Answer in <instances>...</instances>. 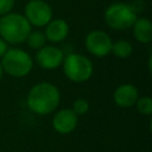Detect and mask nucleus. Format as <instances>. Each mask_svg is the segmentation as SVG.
Here are the masks:
<instances>
[{"label": "nucleus", "instance_id": "nucleus-1", "mask_svg": "<svg viewBox=\"0 0 152 152\" xmlns=\"http://www.w3.org/2000/svg\"><path fill=\"white\" fill-rule=\"evenodd\" d=\"M61 94L58 88L50 82H39L34 84L26 97L28 108L39 115L52 113L59 104Z\"/></svg>", "mask_w": 152, "mask_h": 152}, {"label": "nucleus", "instance_id": "nucleus-2", "mask_svg": "<svg viewBox=\"0 0 152 152\" xmlns=\"http://www.w3.org/2000/svg\"><path fill=\"white\" fill-rule=\"evenodd\" d=\"M31 32V25L23 14L7 13L0 18V37L11 44L24 43Z\"/></svg>", "mask_w": 152, "mask_h": 152}, {"label": "nucleus", "instance_id": "nucleus-3", "mask_svg": "<svg viewBox=\"0 0 152 152\" xmlns=\"http://www.w3.org/2000/svg\"><path fill=\"white\" fill-rule=\"evenodd\" d=\"M62 66L66 78L76 83L88 81L91 77L94 71L91 61L84 55L76 53V52L64 56Z\"/></svg>", "mask_w": 152, "mask_h": 152}, {"label": "nucleus", "instance_id": "nucleus-4", "mask_svg": "<svg viewBox=\"0 0 152 152\" xmlns=\"http://www.w3.org/2000/svg\"><path fill=\"white\" fill-rule=\"evenodd\" d=\"M0 62L4 71L12 77H24L32 70L33 66L31 56L26 51L17 48L8 49L1 57Z\"/></svg>", "mask_w": 152, "mask_h": 152}, {"label": "nucleus", "instance_id": "nucleus-5", "mask_svg": "<svg viewBox=\"0 0 152 152\" xmlns=\"http://www.w3.org/2000/svg\"><path fill=\"white\" fill-rule=\"evenodd\" d=\"M138 14L134 12L132 6L126 2H114L104 11L106 24L114 30H127L132 27L137 20Z\"/></svg>", "mask_w": 152, "mask_h": 152}, {"label": "nucleus", "instance_id": "nucleus-6", "mask_svg": "<svg viewBox=\"0 0 152 152\" xmlns=\"http://www.w3.org/2000/svg\"><path fill=\"white\" fill-rule=\"evenodd\" d=\"M24 17L30 25L43 27L52 19V8L44 0H30L24 8Z\"/></svg>", "mask_w": 152, "mask_h": 152}, {"label": "nucleus", "instance_id": "nucleus-7", "mask_svg": "<svg viewBox=\"0 0 152 152\" xmlns=\"http://www.w3.org/2000/svg\"><path fill=\"white\" fill-rule=\"evenodd\" d=\"M86 48L88 52L95 57H104L110 53L112 39L108 33L102 30H93L86 37Z\"/></svg>", "mask_w": 152, "mask_h": 152}, {"label": "nucleus", "instance_id": "nucleus-8", "mask_svg": "<svg viewBox=\"0 0 152 152\" xmlns=\"http://www.w3.org/2000/svg\"><path fill=\"white\" fill-rule=\"evenodd\" d=\"M64 52L53 45H44L36 53V62L45 70H53L62 65Z\"/></svg>", "mask_w": 152, "mask_h": 152}, {"label": "nucleus", "instance_id": "nucleus-9", "mask_svg": "<svg viewBox=\"0 0 152 152\" xmlns=\"http://www.w3.org/2000/svg\"><path fill=\"white\" fill-rule=\"evenodd\" d=\"M78 115H76L72 109H61L58 110L52 119V127L57 133L61 134H68L71 133L78 122Z\"/></svg>", "mask_w": 152, "mask_h": 152}, {"label": "nucleus", "instance_id": "nucleus-10", "mask_svg": "<svg viewBox=\"0 0 152 152\" xmlns=\"http://www.w3.org/2000/svg\"><path fill=\"white\" fill-rule=\"evenodd\" d=\"M139 97V93L135 86L131 83H125L119 86L113 94L114 102L116 106L121 108H131L135 104L137 100Z\"/></svg>", "mask_w": 152, "mask_h": 152}, {"label": "nucleus", "instance_id": "nucleus-11", "mask_svg": "<svg viewBox=\"0 0 152 152\" xmlns=\"http://www.w3.org/2000/svg\"><path fill=\"white\" fill-rule=\"evenodd\" d=\"M46 40L51 43H61L69 34V25L64 19H51L44 30Z\"/></svg>", "mask_w": 152, "mask_h": 152}, {"label": "nucleus", "instance_id": "nucleus-12", "mask_svg": "<svg viewBox=\"0 0 152 152\" xmlns=\"http://www.w3.org/2000/svg\"><path fill=\"white\" fill-rule=\"evenodd\" d=\"M133 27V36L134 38L142 44L151 43L152 40V23L147 18H137Z\"/></svg>", "mask_w": 152, "mask_h": 152}, {"label": "nucleus", "instance_id": "nucleus-13", "mask_svg": "<svg viewBox=\"0 0 152 152\" xmlns=\"http://www.w3.org/2000/svg\"><path fill=\"white\" fill-rule=\"evenodd\" d=\"M110 52L115 57H118L120 59H125V58H128L133 53V46L127 40H118L112 44Z\"/></svg>", "mask_w": 152, "mask_h": 152}, {"label": "nucleus", "instance_id": "nucleus-14", "mask_svg": "<svg viewBox=\"0 0 152 152\" xmlns=\"http://www.w3.org/2000/svg\"><path fill=\"white\" fill-rule=\"evenodd\" d=\"M27 43V45L31 48V49H34V50H39L40 48H43L46 43V38H45V34L44 32L42 31H31L25 40Z\"/></svg>", "mask_w": 152, "mask_h": 152}, {"label": "nucleus", "instance_id": "nucleus-15", "mask_svg": "<svg viewBox=\"0 0 152 152\" xmlns=\"http://www.w3.org/2000/svg\"><path fill=\"white\" fill-rule=\"evenodd\" d=\"M137 110L142 115H151L152 114V99L148 96L138 97L135 104Z\"/></svg>", "mask_w": 152, "mask_h": 152}, {"label": "nucleus", "instance_id": "nucleus-16", "mask_svg": "<svg viewBox=\"0 0 152 152\" xmlns=\"http://www.w3.org/2000/svg\"><path fill=\"white\" fill-rule=\"evenodd\" d=\"M71 109L76 115H83L89 110V102L84 99H77L72 102Z\"/></svg>", "mask_w": 152, "mask_h": 152}, {"label": "nucleus", "instance_id": "nucleus-17", "mask_svg": "<svg viewBox=\"0 0 152 152\" xmlns=\"http://www.w3.org/2000/svg\"><path fill=\"white\" fill-rule=\"evenodd\" d=\"M15 0H0V15L10 13L14 7Z\"/></svg>", "mask_w": 152, "mask_h": 152}, {"label": "nucleus", "instance_id": "nucleus-18", "mask_svg": "<svg viewBox=\"0 0 152 152\" xmlns=\"http://www.w3.org/2000/svg\"><path fill=\"white\" fill-rule=\"evenodd\" d=\"M131 6H132V8L134 10V12L138 14L139 12H141V11H144V8H145V2L142 1V0H134L132 4H129Z\"/></svg>", "mask_w": 152, "mask_h": 152}, {"label": "nucleus", "instance_id": "nucleus-19", "mask_svg": "<svg viewBox=\"0 0 152 152\" xmlns=\"http://www.w3.org/2000/svg\"><path fill=\"white\" fill-rule=\"evenodd\" d=\"M8 50V45L7 42H5L2 38H0V58L6 53V51Z\"/></svg>", "mask_w": 152, "mask_h": 152}, {"label": "nucleus", "instance_id": "nucleus-20", "mask_svg": "<svg viewBox=\"0 0 152 152\" xmlns=\"http://www.w3.org/2000/svg\"><path fill=\"white\" fill-rule=\"evenodd\" d=\"M2 75H4V69H2V65H1V62H0V81L2 78Z\"/></svg>", "mask_w": 152, "mask_h": 152}]
</instances>
